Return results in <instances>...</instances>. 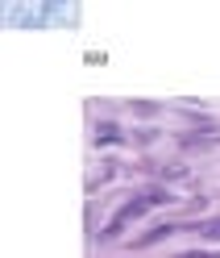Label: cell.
Instances as JSON below:
<instances>
[{
    "label": "cell",
    "mask_w": 220,
    "mask_h": 258,
    "mask_svg": "<svg viewBox=\"0 0 220 258\" xmlns=\"http://www.w3.org/2000/svg\"><path fill=\"white\" fill-rule=\"evenodd\" d=\"M175 200V191H166V187H146V191H137V196H129L117 213H113V221L100 229V241H113V237H121L129 225L137 221V217H146L150 208H162V204H170Z\"/></svg>",
    "instance_id": "1"
},
{
    "label": "cell",
    "mask_w": 220,
    "mask_h": 258,
    "mask_svg": "<svg viewBox=\"0 0 220 258\" xmlns=\"http://www.w3.org/2000/svg\"><path fill=\"white\" fill-rule=\"evenodd\" d=\"M183 229H191L199 237H208V241H220V217H208V221H195V225H183Z\"/></svg>",
    "instance_id": "3"
},
{
    "label": "cell",
    "mask_w": 220,
    "mask_h": 258,
    "mask_svg": "<svg viewBox=\"0 0 220 258\" xmlns=\"http://www.w3.org/2000/svg\"><path fill=\"white\" fill-rule=\"evenodd\" d=\"M175 229H183V225H154V229H150V233H141V237L133 241V246H137V250H141V246H154V241H162V237H170Z\"/></svg>",
    "instance_id": "4"
},
{
    "label": "cell",
    "mask_w": 220,
    "mask_h": 258,
    "mask_svg": "<svg viewBox=\"0 0 220 258\" xmlns=\"http://www.w3.org/2000/svg\"><path fill=\"white\" fill-rule=\"evenodd\" d=\"M121 142H129V138L121 134L117 121H100L96 125V146H121Z\"/></svg>",
    "instance_id": "2"
}]
</instances>
